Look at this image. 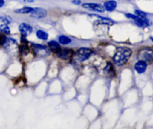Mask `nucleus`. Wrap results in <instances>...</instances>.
<instances>
[{"mask_svg": "<svg viewBox=\"0 0 153 129\" xmlns=\"http://www.w3.org/2000/svg\"><path fill=\"white\" fill-rule=\"evenodd\" d=\"M82 6L86 9H90L92 11H97V12H104V7L97 3H84L82 5Z\"/></svg>", "mask_w": 153, "mask_h": 129, "instance_id": "6", "label": "nucleus"}, {"mask_svg": "<svg viewBox=\"0 0 153 129\" xmlns=\"http://www.w3.org/2000/svg\"><path fill=\"white\" fill-rule=\"evenodd\" d=\"M73 53V50L71 49H61L57 53V55H58L59 58L66 60L71 58Z\"/></svg>", "mask_w": 153, "mask_h": 129, "instance_id": "7", "label": "nucleus"}, {"mask_svg": "<svg viewBox=\"0 0 153 129\" xmlns=\"http://www.w3.org/2000/svg\"><path fill=\"white\" fill-rule=\"evenodd\" d=\"M32 48H33L34 53L38 57H46L47 56L49 55V50L46 46H44L42 44H32Z\"/></svg>", "mask_w": 153, "mask_h": 129, "instance_id": "3", "label": "nucleus"}, {"mask_svg": "<svg viewBox=\"0 0 153 129\" xmlns=\"http://www.w3.org/2000/svg\"><path fill=\"white\" fill-rule=\"evenodd\" d=\"M35 0H25V2H33Z\"/></svg>", "mask_w": 153, "mask_h": 129, "instance_id": "24", "label": "nucleus"}, {"mask_svg": "<svg viewBox=\"0 0 153 129\" xmlns=\"http://www.w3.org/2000/svg\"><path fill=\"white\" fill-rule=\"evenodd\" d=\"M126 17H128V18L131 19H133V20H135L138 16L137 15H134V14H126Z\"/></svg>", "mask_w": 153, "mask_h": 129, "instance_id": "21", "label": "nucleus"}, {"mask_svg": "<svg viewBox=\"0 0 153 129\" xmlns=\"http://www.w3.org/2000/svg\"><path fill=\"white\" fill-rule=\"evenodd\" d=\"M4 5H5V1L4 0H0V8L3 6Z\"/></svg>", "mask_w": 153, "mask_h": 129, "instance_id": "23", "label": "nucleus"}, {"mask_svg": "<svg viewBox=\"0 0 153 129\" xmlns=\"http://www.w3.org/2000/svg\"><path fill=\"white\" fill-rule=\"evenodd\" d=\"M98 18V20H97V23H99V24H104V25H108V26H112V25L114 24V22L113 20H110L109 18H106V17H100L98 15H95Z\"/></svg>", "mask_w": 153, "mask_h": 129, "instance_id": "14", "label": "nucleus"}, {"mask_svg": "<svg viewBox=\"0 0 153 129\" xmlns=\"http://www.w3.org/2000/svg\"><path fill=\"white\" fill-rule=\"evenodd\" d=\"M33 8L31 7H24V8H20V9H17L14 12L17 14H29V13L32 12Z\"/></svg>", "mask_w": 153, "mask_h": 129, "instance_id": "17", "label": "nucleus"}, {"mask_svg": "<svg viewBox=\"0 0 153 129\" xmlns=\"http://www.w3.org/2000/svg\"><path fill=\"white\" fill-rule=\"evenodd\" d=\"M36 36H37V37H38L39 39H41V40L45 41V40H48V33L45 32H44V31H42V30H38V32H36Z\"/></svg>", "mask_w": 153, "mask_h": 129, "instance_id": "16", "label": "nucleus"}, {"mask_svg": "<svg viewBox=\"0 0 153 129\" xmlns=\"http://www.w3.org/2000/svg\"><path fill=\"white\" fill-rule=\"evenodd\" d=\"M72 2H73L74 4H75V5H79V4L81 3V2H80V0H74Z\"/></svg>", "mask_w": 153, "mask_h": 129, "instance_id": "22", "label": "nucleus"}, {"mask_svg": "<svg viewBox=\"0 0 153 129\" xmlns=\"http://www.w3.org/2000/svg\"><path fill=\"white\" fill-rule=\"evenodd\" d=\"M147 68V63L145 62L142 61V60H139L135 64L134 68L136 71L139 74H143L146 71Z\"/></svg>", "mask_w": 153, "mask_h": 129, "instance_id": "10", "label": "nucleus"}, {"mask_svg": "<svg viewBox=\"0 0 153 129\" xmlns=\"http://www.w3.org/2000/svg\"><path fill=\"white\" fill-rule=\"evenodd\" d=\"M19 30H20V33L22 36H28L32 33V27L30 25L27 24V23H21L19 26Z\"/></svg>", "mask_w": 153, "mask_h": 129, "instance_id": "8", "label": "nucleus"}, {"mask_svg": "<svg viewBox=\"0 0 153 129\" xmlns=\"http://www.w3.org/2000/svg\"><path fill=\"white\" fill-rule=\"evenodd\" d=\"M135 23L140 27H146L149 26V20L146 17H137L134 20Z\"/></svg>", "mask_w": 153, "mask_h": 129, "instance_id": "13", "label": "nucleus"}, {"mask_svg": "<svg viewBox=\"0 0 153 129\" xmlns=\"http://www.w3.org/2000/svg\"><path fill=\"white\" fill-rule=\"evenodd\" d=\"M0 34H2V35L10 34V29L6 24L1 25V26H0Z\"/></svg>", "mask_w": 153, "mask_h": 129, "instance_id": "19", "label": "nucleus"}, {"mask_svg": "<svg viewBox=\"0 0 153 129\" xmlns=\"http://www.w3.org/2000/svg\"><path fill=\"white\" fill-rule=\"evenodd\" d=\"M92 51L89 48H80L76 52V59L80 62H84L91 56Z\"/></svg>", "mask_w": 153, "mask_h": 129, "instance_id": "4", "label": "nucleus"}, {"mask_svg": "<svg viewBox=\"0 0 153 129\" xmlns=\"http://www.w3.org/2000/svg\"><path fill=\"white\" fill-rule=\"evenodd\" d=\"M20 51L23 55H27L29 53V47L28 46V42L25 39V36L21 37V45L20 46Z\"/></svg>", "mask_w": 153, "mask_h": 129, "instance_id": "9", "label": "nucleus"}, {"mask_svg": "<svg viewBox=\"0 0 153 129\" xmlns=\"http://www.w3.org/2000/svg\"><path fill=\"white\" fill-rule=\"evenodd\" d=\"M117 5V3L116 1H114V0H110V1H107V2H106L104 3V8L107 11H113L116 9Z\"/></svg>", "mask_w": 153, "mask_h": 129, "instance_id": "12", "label": "nucleus"}, {"mask_svg": "<svg viewBox=\"0 0 153 129\" xmlns=\"http://www.w3.org/2000/svg\"><path fill=\"white\" fill-rule=\"evenodd\" d=\"M48 47L51 49V50L53 51L55 53H58L62 49L60 45L56 42H55V41H51V42H50L48 43Z\"/></svg>", "mask_w": 153, "mask_h": 129, "instance_id": "15", "label": "nucleus"}, {"mask_svg": "<svg viewBox=\"0 0 153 129\" xmlns=\"http://www.w3.org/2000/svg\"><path fill=\"white\" fill-rule=\"evenodd\" d=\"M135 14L140 17H146V13L143 12V11H140V10H136V11H135Z\"/></svg>", "mask_w": 153, "mask_h": 129, "instance_id": "20", "label": "nucleus"}, {"mask_svg": "<svg viewBox=\"0 0 153 129\" xmlns=\"http://www.w3.org/2000/svg\"><path fill=\"white\" fill-rule=\"evenodd\" d=\"M59 42L60 44H68L71 42V39H69L68 37L67 36H62L59 38Z\"/></svg>", "mask_w": 153, "mask_h": 129, "instance_id": "18", "label": "nucleus"}, {"mask_svg": "<svg viewBox=\"0 0 153 129\" xmlns=\"http://www.w3.org/2000/svg\"><path fill=\"white\" fill-rule=\"evenodd\" d=\"M104 74L108 77H113L115 76V69L113 67V64L110 62L107 63L106 67L104 69Z\"/></svg>", "mask_w": 153, "mask_h": 129, "instance_id": "11", "label": "nucleus"}, {"mask_svg": "<svg viewBox=\"0 0 153 129\" xmlns=\"http://www.w3.org/2000/svg\"><path fill=\"white\" fill-rule=\"evenodd\" d=\"M137 58L139 60H142L147 64H151L153 62V51L149 48H143L139 51Z\"/></svg>", "mask_w": 153, "mask_h": 129, "instance_id": "2", "label": "nucleus"}, {"mask_svg": "<svg viewBox=\"0 0 153 129\" xmlns=\"http://www.w3.org/2000/svg\"><path fill=\"white\" fill-rule=\"evenodd\" d=\"M132 54L131 50L125 47L117 48V52L113 57V61L115 64H117L119 66H122L126 64Z\"/></svg>", "mask_w": 153, "mask_h": 129, "instance_id": "1", "label": "nucleus"}, {"mask_svg": "<svg viewBox=\"0 0 153 129\" xmlns=\"http://www.w3.org/2000/svg\"><path fill=\"white\" fill-rule=\"evenodd\" d=\"M150 39H151V40L152 41V42H153V36H152V37H151V38H150Z\"/></svg>", "mask_w": 153, "mask_h": 129, "instance_id": "25", "label": "nucleus"}, {"mask_svg": "<svg viewBox=\"0 0 153 129\" xmlns=\"http://www.w3.org/2000/svg\"><path fill=\"white\" fill-rule=\"evenodd\" d=\"M47 11L42 8H35L32 9V12H31V16L35 18H43V17H46Z\"/></svg>", "mask_w": 153, "mask_h": 129, "instance_id": "5", "label": "nucleus"}]
</instances>
